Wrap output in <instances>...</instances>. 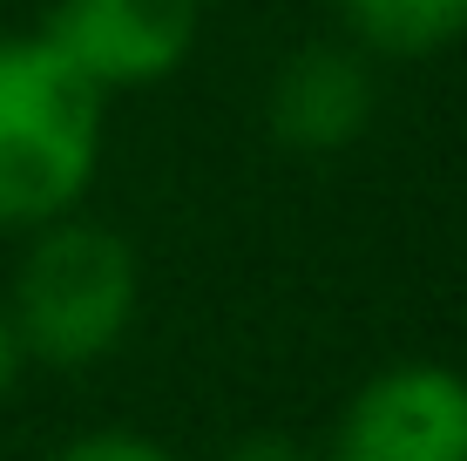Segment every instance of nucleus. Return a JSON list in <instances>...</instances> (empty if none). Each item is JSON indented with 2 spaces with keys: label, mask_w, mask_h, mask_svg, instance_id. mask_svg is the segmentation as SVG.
<instances>
[{
  "label": "nucleus",
  "mask_w": 467,
  "mask_h": 461,
  "mask_svg": "<svg viewBox=\"0 0 467 461\" xmlns=\"http://www.w3.org/2000/svg\"><path fill=\"white\" fill-rule=\"evenodd\" d=\"M217 461H318L305 441H292V435H244L237 448H223Z\"/></svg>",
  "instance_id": "8"
},
{
  "label": "nucleus",
  "mask_w": 467,
  "mask_h": 461,
  "mask_svg": "<svg viewBox=\"0 0 467 461\" xmlns=\"http://www.w3.org/2000/svg\"><path fill=\"white\" fill-rule=\"evenodd\" d=\"M21 367H27V353H21V340H14V320L0 312V401L21 387Z\"/></svg>",
  "instance_id": "9"
},
{
  "label": "nucleus",
  "mask_w": 467,
  "mask_h": 461,
  "mask_svg": "<svg viewBox=\"0 0 467 461\" xmlns=\"http://www.w3.org/2000/svg\"><path fill=\"white\" fill-rule=\"evenodd\" d=\"M373 109H379V82H373V61L346 41H312L271 75L265 89V122L285 150L298 156H332L352 150L366 130H373Z\"/></svg>",
  "instance_id": "5"
},
{
  "label": "nucleus",
  "mask_w": 467,
  "mask_h": 461,
  "mask_svg": "<svg viewBox=\"0 0 467 461\" xmlns=\"http://www.w3.org/2000/svg\"><path fill=\"white\" fill-rule=\"evenodd\" d=\"M326 461H467V373L441 360H393L332 421Z\"/></svg>",
  "instance_id": "3"
},
{
  "label": "nucleus",
  "mask_w": 467,
  "mask_h": 461,
  "mask_svg": "<svg viewBox=\"0 0 467 461\" xmlns=\"http://www.w3.org/2000/svg\"><path fill=\"white\" fill-rule=\"evenodd\" d=\"M47 461H176V455L136 427H95V435H75L68 448H55Z\"/></svg>",
  "instance_id": "7"
},
{
  "label": "nucleus",
  "mask_w": 467,
  "mask_h": 461,
  "mask_svg": "<svg viewBox=\"0 0 467 461\" xmlns=\"http://www.w3.org/2000/svg\"><path fill=\"white\" fill-rule=\"evenodd\" d=\"M359 55L420 61L467 41V0H332Z\"/></svg>",
  "instance_id": "6"
},
{
  "label": "nucleus",
  "mask_w": 467,
  "mask_h": 461,
  "mask_svg": "<svg viewBox=\"0 0 467 461\" xmlns=\"http://www.w3.org/2000/svg\"><path fill=\"white\" fill-rule=\"evenodd\" d=\"M203 0H55L41 35L102 95L150 89L176 75L197 47Z\"/></svg>",
  "instance_id": "4"
},
{
  "label": "nucleus",
  "mask_w": 467,
  "mask_h": 461,
  "mask_svg": "<svg viewBox=\"0 0 467 461\" xmlns=\"http://www.w3.org/2000/svg\"><path fill=\"white\" fill-rule=\"evenodd\" d=\"M21 272H14L7 292V320L14 340H21L27 360L61 373H82L95 360H109L136 326V251L129 237H116L109 225H88V217H61V225L27 231Z\"/></svg>",
  "instance_id": "2"
},
{
  "label": "nucleus",
  "mask_w": 467,
  "mask_h": 461,
  "mask_svg": "<svg viewBox=\"0 0 467 461\" xmlns=\"http://www.w3.org/2000/svg\"><path fill=\"white\" fill-rule=\"evenodd\" d=\"M109 95L41 35H0V231L75 217L102 170Z\"/></svg>",
  "instance_id": "1"
}]
</instances>
